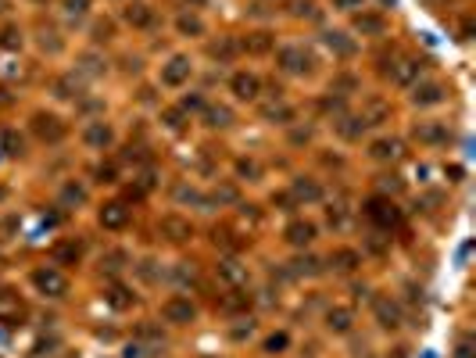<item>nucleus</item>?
Segmentation results:
<instances>
[{
    "label": "nucleus",
    "instance_id": "nucleus-1",
    "mask_svg": "<svg viewBox=\"0 0 476 358\" xmlns=\"http://www.w3.org/2000/svg\"><path fill=\"white\" fill-rule=\"evenodd\" d=\"M366 215H369V222H373L379 233H390V229L401 226V208L394 205L390 197H369V201H366Z\"/></svg>",
    "mask_w": 476,
    "mask_h": 358
},
{
    "label": "nucleus",
    "instance_id": "nucleus-2",
    "mask_svg": "<svg viewBox=\"0 0 476 358\" xmlns=\"http://www.w3.org/2000/svg\"><path fill=\"white\" fill-rule=\"evenodd\" d=\"M33 287L43 294V298H65L68 294V276L61 272L58 266H40V269H33Z\"/></svg>",
    "mask_w": 476,
    "mask_h": 358
},
{
    "label": "nucleus",
    "instance_id": "nucleus-3",
    "mask_svg": "<svg viewBox=\"0 0 476 358\" xmlns=\"http://www.w3.org/2000/svg\"><path fill=\"white\" fill-rule=\"evenodd\" d=\"M29 316V305L18 290H11V287H0V322L4 326H22Z\"/></svg>",
    "mask_w": 476,
    "mask_h": 358
},
{
    "label": "nucleus",
    "instance_id": "nucleus-4",
    "mask_svg": "<svg viewBox=\"0 0 476 358\" xmlns=\"http://www.w3.org/2000/svg\"><path fill=\"white\" fill-rule=\"evenodd\" d=\"M29 126H33L36 140H43V144H61V140H65V133H68L65 122H61L58 115H51V112H36Z\"/></svg>",
    "mask_w": 476,
    "mask_h": 358
},
{
    "label": "nucleus",
    "instance_id": "nucleus-5",
    "mask_svg": "<svg viewBox=\"0 0 476 358\" xmlns=\"http://www.w3.org/2000/svg\"><path fill=\"white\" fill-rule=\"evenodd\" d=\"M276 65L287 72V75H305L312 72V54L305 51V47H279V54H276Z\"/></svg>",
    "mask_w": 476,
    "mask_h": 358
},
{
    "label": "nucleus",
    "instance_id": "nucleus-6",
    "mask_svg": "<svg viewBox=\"0 0 476 358\" xmlns=\"http://www.w3.org/2000/svg\"><path fill=\"white\" fill-rule=\"evenodd\" d=\"M215 276L226 283L229 290H240V287H247V279H251V269L244 266L240 258H218V266H215Z\"/></svg>",
    "mask_w": 476,
    "mask_h": 358
},
{
    "label": "nucleus",
    "instance_id": "nucleus-7",
    "mask_svg": "<svg viewBox=\"0 0 476 358\" xmlns=\"http://www.w3.org/2000/svg\"><path fill=\"white\" fill-rule=\"evenodd\" d=\"M373 316H376V322L384 326V330H398V326L405 322L401 305L394 301L390 294H379V298H373Z\"/></svg>",
    "mask_w": 476,
    "mask_h": 358
},
{
    "label": "nucleus",
    "instance_id": "nucleus-8",
    "mask_svg": "<svg viewBox=\"0 0 476 358\" xmlns=\"http://www.w3.org/2000/svg\"><path fill=\"white\" fill-rule=\"evenodd\" d=\"M423 72H426V61L408 54V57H398V61L390 65V79L398 83V86H416Z\"/></svg>",
    "mask_w": 476,
    "mask_h": 358
},
{
    "label": "nucleus",
    "instance_id": "nucleus-9",
    "mask_svg": "<svg viewBox=\"0 0 476 358\" xmlns=\"http://www.w3.org/2000/svg\"><path fill=\"white\" fill-rule=\"evenodd\" d=\"M369 158L379 162V165H394V162L405 158V144L398 136H379V140L369 144Z\"/></svg>",
    "mask_w": 476,
    "mask_h": 358
},
{
    "label": "nucleus",
    "instance_id": "nucleus-10",
    "mask_svg": "<svg viewBox=\"0 0 476 358\" xmlns=\"http://www.w3.org/2000/svg\"><path fill=\"white\" fill-rule=\"evenodd\" d=\"M190 75H194V61H190L186 54H172L162 65V83L165 86H183Z\"/></svg>",
    "mask_w": 476,
    "mask_h": 358
},
{
    "label": "nucleus",
    "instance_id": "nucleus-11",
    "mask_svg": "<svg viewBox=\"0 0 476 358\" xmlns=\"http://www.w3.org/2000/svg\"><path fill=\"white\" fill-rule=\"evenodd\" d=\"M162 316H165V322H172V326H186V322H194L197 308H194V301H190V298L176 294V298H168V301L162 305Z\"/></svg>",
    "mask_w": 476,
    "mask_h": 358
},
{
    "label": "nucleus",
    "instance_id": "nucleus-12",
    "mask_svg": "<svg viewBox=\"0 0 476 358\" xmlns=\"http://www.w3.org/2000/svg\"><path fill=\"white\" fill-rule=\"evenodd\" d=\"M412 136L419 140V144H430V147H440V144H448L451 140V129L444 126V122H416V129H412Z\"/></svg>",
    "mask_w": 476,
    "mask_h": 358
},
{
    "label": "nucleus",
    "instance_id": "nucleus-13",
    "mask_svg": "<svg viewBox=\"0 0 476 358\" xmlns=\"http://www.w3.org/2000/svg\"><path fill=\"white\" fill-rule=\"evenodd\" d=\"M97 222L104 229H111V233H118V229L129 226V208H125L122 201H108V205L97 212Z\"/></svg>",
    "mask_w": 476,
    "mask_h": 358
},
{
    "label": "nucleus",
    "instance_id": "nucleus-14",
    "mask_svg": "<svg viewBox=\"0 0 476 358\" xmlns=\"http://www.w3.org/2000/svg\"><path fill=\"white\" fill-rule=\"evenodd\" d=\"M83 144L93 147V151H108L111 144H115V129H111L104 118H97V122H90V126L83 129Z\"/></svg>",
    "mask_w": 476,
    "mask_h": 358
},
{
    "label": "nucleus",
    "instance_id": "nucleus-15",
    "mask_svg": "<svg viewBox=\"0 0 476 358\" xmlns=\"http://www.w3.org/2000/svg\"><path fill=\"white\" fill-rule=\"evenodd\" d=\"M229 90H233V97H236V101H258L262 79H258L255 72H236L233 79H229Z\"/></svg>",
    "mask_w": 476,
    "mask_h": 358
},
{
    "label": "nucleus",
    "instance_id": "nucleus-16",
    "mask_svg": "<svg viewBox=\"0 0 476 358\" xmlns=\"http://www.w3.org/2000/svg\"><path fill=\"white\" fill-rule=\"evenodd\" d=\"M444 97H448V90L440 83H416L412 86V104L416 107H437V104H444Z\"/></svg>",
    "mask_w": 476,
    "mask_h": 358
},
{
    "label": "nucleus",
    "instance_id": "nucleus-17",
    "mask_svg": "<svg viewBox=\"0 0 476 358\" xmlns=\"http://www.w3.org/2000/svg\"><path fill=\"white\" fill-rule=\"evenodd\" d=\"M158 233H162L165 240H172V244H183V240L194 237V226H190L186 219H179V215H165V219L158 222Z\"/></svg>",
    "mask_w": 476,
    "mask_h": 358
},
{
    "label": "nucleus",
    "instance_id": "nucleus-18",
    "mask_svg": "<svg viewBox=\"0 0 476 358\" xmlns=\"http://www.w3.org/2000/svg\"><path fill=\"white\" fill-rule=\"evenodd\" d=\"M315 222H308V219H294L287 229H283V237H287V244L290 247H308L312 240H315Z\"/></svg>",
    "mask_w": 476,
    "mask_h": 358
},
{
    "label": "nucleus",
    "instance_id": "nucleus-19",
    "mask_svg": "<svg viewBox=\"0 0 476 358\" xmlns=\"http://www.w3.org/2000/svg\"><path fill=\"white\" fill-rule=\"evenodd\" d=\"M262 118L265 122H273V126H290V122L297 118V112L287 104V101H268V104H262Z\"/></svg>",
    "mask_w": 476,
    "mask_h": 358
},
{
    "label": "nucleus",
    "instance_id": "nucleus-20",
    "mask_svg": "<svg viewBox=\"0 0 476 358\" xmlns=\"http://www.w3.org/2000/svg\"><path fill=\"white\" fill-rule=\"evenodd\" d=\"M290 197L297 201V205H315V201H323V186L308 179V176H297L294 186H290Z\"/></svg>",
    "mask_w": 476,
    "mask_h": 358
},
{
    "label": "nucleus",
    "instance_id": "nucleus-21",
    "mask_svg": "<svg viewBox=\"0 0 476 358\" xmlns=\"http://www.w3.org/2000/svg\"><path fill=\"white\" fill-rule=\"evenodd\" d=\"M122 18H125V25H133V29H147L154 22V8L144 4V0H136V4H129L122 11Z\"/></svg>",
    "mask_w": 476,
    "mask_h": 358
},
{
    "label": "nucleus",
    "instance_id": "nucleus-22",
    "mask_svg": "<svg viewBox=\"0 0 476 358\" xmlns=\"http://www.w3.org/2000/svg\"><path fill=\"white\" fill-rule=\"evenodd\" d=\"M326 326H329L333 333H351L355 312H351V308H344V305H333L329 312H326Z\"/></svg>",
    "mask_w": 476,
    "mask_h": 358
},
{
    "label": "nucleus",
    "instance_id": "nucleus-23",
    "mask_svg": "<svg viewBox=\"0 0 476 358\" xmlns=\"http://www.w3.org/2000/svg\"><path fill=\"white\" fill-rule=\"evenodd\" d=\"M333 126H337V133L344 136V140H362V133H366V126L369 122L366 118H358V115H337V122H333Z\"/></svg>",
    "mask_w": 476,
    "mask_h": 358
},
{
    "label": "nucleus",
    "instance_id": "nucleus-24",
    "mask_svg": "<svg viewBox=\"0 0 476 358\" xmlns=\"http://www.w3.org/2000/svg\"><path fill=\"white\" fill-rule=\"evenodd\" d=\"M355 29H358L362 36H384L387 22L379 18V14H373V11H366V8H362V11L355 14Z\"/></svg>",
    "mask_w": 476,
    "mask_h": 358
},
{
    "label": "nucleus",
    "instance_id": "nucleus-25",
    "mask_svg": "<svg viewBox=\"0 0 476 358\" xmlns=\"http://www.w3.org/2000/svg\"><path fill=\"white\" fill-rule=\"evenodd\" d=\"M329 266L337 272H355L362 266V255L355 251V247H337V251L329 255Z\"/></svg>",
    "mask_w": 476,
    "mask_h": 358
},
{
    "label": "nucleus",
    "instance_id": "nucleus-26",
    "mask_svg": "<svg viewBox=\"0 0 476 358\" xmlns=\"http://www.w3.org/2000/svg\"><path fill=\"white\" fill-rule=\"evenodd\" d=\"M54 93L61 101H79V97H83V79H79L75 72L72 75H58V79H54Z\"/></svg>",
    "mask_w": 476,
    "mask_h": 358
},
{
    "label": "nucleus",
    "instance_id": "nucleus-27",
    "mask_svg": "<svg viewBox=\"0 0 476 358\" xmlns=\"http://www.w3.org/2000/svg\"><path fill=\"white\" fill-rule=\"evenodd\" d=\"M104 301L115 308V312H125V308H133V305H136V294H133L129 287H122V283H111L108 294H104Z\"/></svg>",
    "mask_w": 476,
    "mask_h": 358
},
{
    "label": "nucleus",
    "instance_id": "nucleus-28",
    "mask_svg": "<svg viewBox=\"0 0 476 358\" xmlns=\"http://www.w3.org/2000/svg\"><path fill=\"white\" fill-rule=\"evenodd\" d=\"M75 75L79 79H97V75H104V57L101 54H79V65H75Z\"/></svg>",
    "mask_w": 476,
    "mask_h": 358
},
{
    "label": "nucleus",
    "instance_id": "nucleus-29",
    "mask_svg": "<svg viewBox=\"0 0 476 358\" xmlns=\"http://www.w3.org/2000/svg\"><path fill=\"white\" fill-rule=\"evenodd\" d=\"M204 122L212 129H226V126H233V112L226 104H204Z\"/></svg>",
    "mask_w": 476,
    "mask_h": 358
},
{
    "label": "nucleus",
    "instance_id": "nucleus-30",
    "mask_svg": "<svg viewBox=\"0 0 476 358\" xmlns=\"http://www.w3.org/2000/svg\"><path fill=\"white\" fill-rule=\"evenodd\" d=\"M79 258H83V247L75 240H61L54 247V266H79Z\"/></svg>",
    "mask_w": 476,
    "mask_h": 358
},
{
    "label": "nucleus",
    "instance_id": "nucleus-31",
    "mask_svg": "<svg viewBox=\"0 0 476 358\" xmlns=\"http://www.w3.org/2000/svg\"><path fill=\"white\" fill-rule=\"evenodd\" d=\"M323 272V261L315 258V255H301V258H294L290 261V269H287V276H319Z\"/></svg>",
    "mask_w": 476,
    "mask_h": 358
},
{
    "label": "nucleus",
    "instance_id": "nucleus-32",
    "mask_svg": "<svg viewBox=\"0 0 476 358\" xmlns=\"http://www.w3.org/2000/svg\"><path fill=\"white\" fill-rule=\"evenodd\" d=\"M323 43L329 47L333 54H340V57H351V54H355V43L347 40L344 33H337V29H326V33H323Z\"/></svg>",
    "mask_w": 476,
    "mask_h": 358
},
{
    "label": "nucleus",
    "instance_id": "nucleus-33",
    "mask_svg": "<svg viewBox=\"0 0 476 358\" xmlns=\"http://www.w3.org/2000/svg\"><path fill=\"white\" fill-rule=\"evenodd\" d=\"M172 283H176V287H197L201 283V272H197L194 261H179V266L172 269Z\"/></svg>",
    "mask_w": 476,
    "mask_h": 358
},
{
    "label": "nucleus",
    "instance_id": "nucleus-34",
    "mask_svg": "<svg viewBox=\"0 0 476 358\" xmlns=\"http://www.w3.org/2000/svg\"><path fill=\"white\" fill-rule=\"evenodd\" d=\"M176 29H179V36H204V18L194 11H183L176 18Z\"/></svg>",
    "mask_w": 476,
    "mask_h": 358
},
{
    "label": "nucleus",
    "instance_id": "nucleus-35",
    "mask_svg": "<svg viewBox=\"0 0 476 358\" xmlns=\"http://www.w3.org/2000/svg\"><path fill=\"white\" fill-rule=\"evenodd\" d=\"M240 47L247 54H268V51H273V36H268L265 29H258V33H247V40Z\"/></svg>",
    "mask_w": 476,
    "mask_h": 358
},
{
    "label": "nucleus",
    "instance_id": "nucleus-36",
    "mask_svg": "<svg viewBox=\"0 0 476 358\" xmlns=\"http://www.w3.org/2000/svg\"><path fill=\"white\" fill-rule=\"evenodd\" d=\"M218 308H222V312H229V316H236V312H247V308H251V294H240V290H229L226 298L218 301Z\"/></svg>",
    "mask_w": 476,
    "mask_h": 358
},
{
    "label": "nucleus",
    "instance_id": "nucleus-37",
    "mask_svg": "<svg viewBox=\"0 0 476 358\" xmlns=\"http://www.w3.org/2000/svg\"><path fill=\"white\" fill-rule=\"evenodd\" d=\"M0 147H4L8 158H22V154H25V144H22V136L14 133V129H4V133H0Z\"/></svg>",
    "mask_w": 476,
    "mask_h": 358
},
{
    "label": "nucleus",
    "instance_id": "nucleus-38",
    "mask_svg": "<svg viewBox=\"0 0 476 358\" xmlns=\"http://www.w3.org/2000/svg\"><path fill=\"white\" fill-rule=\"evenodd\" d=\"M61 201H65L68 208L86 205V186H79V183H65V186H61Z\"/></svg>",
    "mask_w": 476,
    "mask_h": 358
},
{
    "label": "nucleus",
    "instance_id": "nucleus-39",
    "mask_svg": "<svg viewBox=\"0 0 476 358\" xmlns=\"http://www.w3.org/2000/svg\"><path fill=\"white\" fill-rule=\"evenodd\" d=\"M290 14L294 18H315L319 8H315V0H290Z\"/></svg>",
    "mask_w": 476,
    "mask_h": 358
},
{
    "label": "nucleus",
    "instance_id": "nucleus-40",
    "mask_svg": "<svg viewBox=\"0 0 476 358\" xmlns=\"http://www.w3.org/2000/svg\"><path fill=\"white\" fill-rule=\"evenodd\" d=\"M262 348H265L268 355H283V351L290 348V337H287V333H273V337H265Z\"/></svg>",
    "mask_w": 476,
    "mask_h": 358
},
{
    "label": "nucleus",
    "instance_id": "nucleus-41",
    "mask_svg": "<svg viewBox=\"0 0 476 358\" xmlns=\"http://www.w3.org/2000/svg\"><path fill=\"white\" fill-rule=\"evenodd\" d=\"M0 47H4V51H18V47H22V33L14 25L0 29Z\"/></svg>",
    "mask_w": 476,
    "mask_h": 358
},
{
    "label": "nucleus",
    "instance_id": "nucleus-42",
    "mask_svg": "<svg viewBox=\"0 0 476 358\" xmlns=\"http://www.w3.org/2000/svg\"><path fill=\"white\" fill-rule=\"evenodd\" d=\"M125 261H129V258H125L122 251H111L108 258H101V269L115 276V272H122V269H125Z\"/></svg>",
    "mask_w": 476,
    "mask_h": 358
},
{
    "label": "nucleus",
    "instance_id": "nucleus-43",
    "mask_svg": "<svg viewBox=\"0 0 476 358\" xmlns=\"http://www.w3.org/2000/svg\"><path fill=\"white\" fill-rule=\"evenodd\" d=\"M176 201H179V205H201V208H204V194L194 190V186H179V190H176Z\"/></svg>",
    "mask_w": 476,
    "mask_h": 358
},
{
    "label": "nucleus",
    "instance_id": "nucleus-44",
    "mask_svg": "<svg viewBox=\"0 0 476 358\" xmlns=\"http://www.w3.org/2000/svg\"><path fill=\"white\" fill-rule=\"evenodd\" d=\"M236 54V43L226 36V40H218V43H212V57H218V61H229Z\"/></svg>",
    "mask_w": 476,
    "mask_h": 358
},
{
    "label": "nucleus",
    "instance_id": "nucleus-45",
    "mask_svg": "<svg viewBox=\"0 0 476 358\" xmlns=\"http://www.w3.org/2000/svg\"><path fill=\"white\" fill-rule=\"evenodd\" d=\"M236 176H244V179H258V176H262V168H258L255 158H240V162H236Z\"/></svg>",
    "mask_w": 476,
    "mask_h": 358
},
{
    "label": "nucleus",
    "instance_id": "nucleus-46",
    "mask_svg": "<svg viewBox=\"0 0 476 358\" xmlns=\"http://www.w3.org/2000/svg\"><path fill=\"white\" fill-rule=\"evenodd\" d=\"M326 215H329V226H333V229L347 226V205H344V201H337V205H333Z\"/></svg>",
    "mask_w": 476,
    "mask_h": 358
},
{
    "label": "nucleus",
    "instance_id": "nucleus-47",
    "mask_svg": "<svg viewBox=\"0 0 476 358\" xmlns=\"http://www.w3.org/2000/svg\"><path fill=\"white\" fill-rule=\"evenodd\" d=\"M40 47H43V51H51V54H58L65 43L58 40V33H54V29H43V33H40Z\"/></svg>",
    "mask_w": 476,
    "mask_h": 358
},
{
    "label": "nucleus",
    "instance_id": "nucleus-48",
    "mask_svg": "<svg viewBox=\"0 0 476 358\" xmlns=\"http://www.w3.org/2000/svg\"><path fill=\"white\" fill-rule=\"evenodd\" d=\"M154 266H158V261H154V258H144V261H140V266H136V272H140V276H144V279H147V283H158V279H162V272H158Z\"/></svg>",
    "mask_w": 476,
    "mask_h": 358
},
{
    "label": "nucleus",
    "instance_id": "nucleus-49",
    "mask_svg": "<svg viewBox=\"0 0 476 358\" xmlns=\"http://www.w3.org/2000/svg\"><path fill=\"white\" fill-rule=\"evenodd\" d=\"M179 112H183V115H190V112H204V97H201V93H190V97L179 101Z\"/></svg>",
    "mask_w": 476,
    "mask_h": 358
},
{
    "label": "nucleus",
    "instance_id": "nucleus-50",
    "mask_svg": "<svg viewBox=\"0 0 476 358\" xmlns=\"http://www.w3.org/2000/svg\"><path fill=\"white\" fill-rule=\"evenodd\" d=\"M162 122H165V126L168 129H183V112H179V107H165V112H162Z\"/></svg>",
    "mask_w": 476,
    "mask_h": 358
},
{
    "label": "nucleus",
    "instance_id": "nucleus-51",
    "mask_svg": "<svg viewBox=\"0 0 476 358\" xmlns=\"http://www.w3.org/2000/svg\"><path fill=\"white\" fill-rule=\"evenodd\" d=\"M387 247H390V237H384L379 229H376V233H369V251H373V255H384Z\"/></svg>",
    "mask_w": 476,
    "mask_h": 358
},
{
    "label": "nucleus",
    "instance_id": "nucleus-52",
    "mask_svg": "<svg viewBox=\"0 0 476 358\" xmlns=\"http://www.w3.org/2000/svg\"><path fill=\"white\" fill-rule=\"evenodd\" d=\"M379 190H384V194H401L405 183L398 176H384V179H379Z\"/></svg>",
    "mask_w": 476,
    "mask_h": 358
},
{
    "label": "nucleus",
    "instance_id": "nucleus-53",
    "mask_svg": "<svg viewBox=\"0 0 476 358\" xmlns=\"http://www.w3.org/2000/svg\"><path fill=\"white\" fill-rule=\"evenodd\" d=\"M319 107H323V112H329V115H344V101L340 97H323Z\"/></svg>",
    "mask_w": 476,
    "mask_h": 358
},
{
    "label": "nucleus",
    "instance_id": "nucleus-54",
    "mask_svg": "<svg viewBox=\"0 0 476 358\" xmlns=\"http://www.w3.org/2000/svg\"><path fill=\"white\" fill-rule=\"evenodd\" d=\"M111 33H115V25H111V22H97V25H93V40H111Z\"/></svg>",
    "mask_w": 476,
    "mask_h": 358
},
{
    "label": "nucleus",
    "instance_id": "nucleus-55",
    "mask_svg": "<svg viewBox=\"0 0 476 358\" xmlns=\"http://www.w3.org/2000/svg\"><path fill=\"white\" fill-rule=\"evenodd\" d=\"M65 11L72 14V18H75V14H86L90 11V0H65Z\"/></svg>",
    "mask_w": 476,
    "mask_h": 358
},
{
    "label": "nucleus",
    "instance_id": "nucleus-56",
    "mask_svg": "<svg viewBox=\"0 0 476 358\" xmlns=\"http://www.w3.org/2000/svg\"><path fill=\"white\" fill-rule=\"evenodd\" d=\"M93 176H97V183H115V165H101Z\"/></svg>",
    "mask_w": 476,
    "mask_h": 358
},
{
    "label": "nucleus",
    "instance_id": "nucleus-57",
    "mask_svg": "<svg viewBox=\"0 0 476 358\" xmlns=\"http://www.w3.org/2000/svg\"><path fill=\"white\" fill-rule=\"evenodd\" d=\"M333 8H340V11H355V8H362V0H333Z\"/></svg>",
    "mask_w": 476,
    "mask_h": 358
},
{
    "label": "nucleus",
    "instance_id": "nucleus-58",
    "mask_svg": "<svg viewBox=\"0 0 476 358\" xmlns=\"http://www.w3.org/2000/svg\"><path fill=\"white\" fill-rule=\"evenodd\" d=\"M294 144H308V140H312V129H294Z\"/></svg>",
    "mask_w": 476,
    "mask_h": 358
},
{
    "label": "nucleus",
    "instance_id": "nucleus-59",
    "mask_svg": "<svg viewBox=\"0 0 476 358\" xmlns=\"http://www.w3.org/2000/svg\"><path fill=\"white\" fill-rule=\"evenodd\" d=\"M448 176H451V183H458V179H462V168L451 165V168H448Z\"/></svg>",
    "mask_w": 476,
    "mask_h": 358
},
{
    "label": "nucleus",
    "instance_id": "nucleus-60",
    "mask_svg": "<svg viewBox=\"0 0 476 358\" xmlns=\"http://www.w3.org/2000/svg\"><path fill=\"white\" fill-rule=\"evenodd\" d=\"M4 104H11V97H8V90L0 86V107H4Z\"/></svg>",
    "mask_w": 476,
    "mask_h": 358
},
{
    "label": "nucleus",
    "instance_id": "nucleus-61",
    "mask_svg": "<svg viewBox=\"0 0 476 358\" xmlns=\"http://www.w3.org/2000/svg\"><path fill=\"white\" fill-rule=\"evenodd\" d=\"M11 11V0H0V14H8Z\"/></svg>",
    "mask_w": 476,
    "mask_h": 358
},
{
    "label": "nucleus",
    "instance_id": "nucleus-62",
    "mask_svg": "<svg viewBox=\"0 0 476 358\" xmlns=\"http://www.w3.org/2000/svg\"><path fill=\"white\" fill-rule=\"evenodd\" d=\"M186 4H190V8H201V4H204V0H186Z\"/></svg>",
    "mask_w": 476,
    "mask_h": 358
},
{
    "label": "nucleus",
    "instance_id": "nucleus-63",
    "mask_svg": "<svg viewBox=\"0 0 476 358\" xmlns=\"http://www.w3.org/2000/svg\"><path fill=\"white\" fill-rule=\"evenodd\" d=\"M36 4H47V0H36Z\"/></svg>",
    "mask_w": 476,
    "mask_h": 358
},
{
    "label": "nucleus",
    "instance_id": "nucleus-64",
    "mask_svg": "<svg viewBox=\"0 0 476 358\" xmlns=\"http://www.w3.org/2000/svg\"><path fill=\"white\" fill-rule=\"evenodd\" d=\"M430 4H437V0H430Z\"/></svg>",
    "mask_w": 476,
    "mask_h": 358
}]
</instances>
